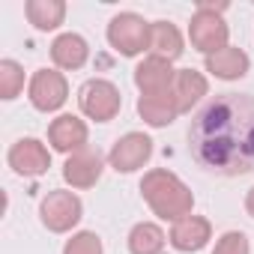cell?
<instances>
[{
  "label": "cell",
  "instance_id": "cell-5",
  "mask_svg": "<svg viewBox=\"0 0 254 254\" xmlns=\"http://www.w3.org/2000/svg\"><path fill=\"white\" fill-rule=\"evenodd\" d=\"M78 108L84 117H90L96 123H111L123 108V96H120L117 84H111L108 78H90L78 90Z\"/></svg>",
  "mask_w": 254,
  "mask_h": 254
},
{
  "label": "cell",
  "instance_id": "cell-2",
  "mask_svg": "<svg viewBox=\"0 0 254 254\" xmlns=\"http://www.w3.org/2000/svg\"><path fill=\"white\" fill-rule=\"evenodd\" d=\"M141 194H144L147 206L165 221H180V218L191 215V209H194L191 189L168 168L147 171L141 180Z\"/></svg>",
  "mask_w": 254,
  "mask_h": 254
},
{
  "label": "cell",
  "instance_id": "cell-17",
  "mask_svg": "<svg viewBox=\"0 0 254 254\" xmlns=\"http://www.w3.org/2000/svg\"><path fill=\"white\" fill-rule=\"evenodd\" d=\"M171 90H174V99L180 105V114H186L209 93V81L197 69H177V78H174Z\"/></svg>",
  "mask_w": 254,
  "mask_h": 254
},
{
  "label": "cell",
  "instance_id": "cell-1",
  "mask_svg": "<svg viewBox=\"0 0 254 254\" xmlns=\"http://www.w3.org/2000/svg\"><path fill=\"white\" fill-rule=\"evenodd\" d=\"M189 150L194 162L221 177L254 171V96H212L189 126Z\"/></svg>",
  "mask_w": 254,
  "mask_h": 254
},
{
  "label": "cell",
  "instance_id": "cell-11",
  "mask_svg": "<svg viewBox=\"0 0 254 254\" xmlns=\"http://www.w3.org/2000/svg\"><path fill=\"white\" fill-rule=\"evenodd\" d=\"M87 138H90L87 123L81 117H75V114H60L48 126V144H51V150L66 153V156L84 150L87 147Z\"/></svg>",
  "mask_w": 254,
  "mask_h": 254
},
{
  "label": "cell",
  "instance_id": "cell-23",
  "mask_svg": "<svg viewBox=\"0 0 254 254\" xmlns=\"http://www.w3.org/2000/svg\"><path fill=\"white\" fill-rule=\"evenodd\" d=\"M212 254H251V245H248V236L242 230H227L218 236Z\"/></svg>",
  "mask_w": 254,
  "mask_h": 254
},
{
  "label": "cell",
  "instance_id": "cell-8",
  "mask_svg": "<svg viewBox=\"0 0 254 254\" xmlns=\"http://www.w3.org/2000/svg\"><path fill=\"white\" fill-rule=\"evenodd\" d=\"M153 159V141L144 132H126L123 138L114 141L108 162L117 174H135Z\"/></svg>",
  "mask_w": 254,
  "mask_h": 254
},
{
  "label": "cell",
  "instance_id": "cell-21",
  "mask_svg": "<svg viewBox=\"0 0 254 254\" xmlns=\"http://www.w3.org/2000/svg\"><path fill=\"white\" fill-rule=\"evenodd\" d=\"M24 90V69L15 60H0V99L12 102Z\"/></svg>",
  "mask_w": 254,
  "mask_h": 254
},
{
  "label": "cell",
  "instance_id": "cell-15",
  "mask_svg": "<svg viewBox=\"0 0 254 254\" xmlns=\"http://www.w3.org/2000/svg\"><path fill=\"white\" fill-rule=\"evenodd\" d=\"M248 69H251V57L242 48H233V45L206 57V72L218 81H239V78L248 75Z\"/></svg>",
  "mask_w": 254,
  "mask_h": 254
},
{
  "label": "cell",
  "instance_id": "cell-13",
  "mask_svg": "<svg viewBox=\"0 0 254 254\" xmlns=\"http://www.w3.org/2000/svg\"><path fill=\"white\" fill-rule=\"evenodd\" d=\"M174 78H177V69L171 66V60H165L159 54L144 57L138 63V69H135V87L141 90V96L171 90L174 87Z\"/></svg>",
  "mask_w": 254,
  "mask_h": 254
},
{
  "label": "cell",
  "instance_id": "cell-20",
  "mask_svg": "<svg viewBox=\"0 0 254 254\" xmlns=\"http://www.w3.org/2000/svg\"><path fill=\"white\" fill-rule=\"evenodd\" d=\"M150 51L165 57V60H177L186 48H183V33L177 30V24L171 21H153V33H150Z\"/></svg>",
  "mask_w": 254,
  "mask_h": 254
},
{
  "label": "cell",
  "instance_id": "cell-22",
  "mask_svg": "<svg viewBox=\"0 0 254 254\" xmlns=\"http://www.w3.org/2000/svg\"><path fill=\"white\" fill-rule=\"evenodd\" d=\"M63 254H105V248L93 230H78V233H72V239H66Z\"/></svg>",
  "mask_w": 254,
  "mask_h": 254
},
{
  "label": "cell",
  "instance_id": "cell-4",
  "mask_svg": "<svg viewBox=\"0 0 254 254\" xmlns=\"http://www.w3.org/2000/svg\"><path fill=\"white\" fill-rule=\"evenodd\" d=\"M150 33H153V24L144 21L138 12H120L108 24V42L123 57L144 54L150 48Z\"/></svg>",
  "mask_w": 254,
  "mask_h": 254
},
{
  "label": "cell",
  "instance_id": "cell-3",
  "mask_svg": "<svg viewBox=\"0 0 254 254\" xmlns=\"http://www.w3.org/2000/svg\"><path fill=\"white\" fill-rule=\"evenodd\" d=\"M227 9V3H212V0H200L191 21H189V39L200 54H215L221 48H227L230 39V27L224 24L221 12Z\"/></svg>",
  "mask_w": 254,
  "mask_h": 254
},
{
  "label": "cell",
  "instance_id": "cell-12",
  "mask_svg": "<svg viewBox=\"0 0 254 254\" xmlns=\"http://www.w3.org/2000/svg\"><path fill=\"white\" fill-rule=\"evenodd\" d=\"M212 239V224L209 218L203 215H186L180 221H174L171 233H168V242L183 251V254H191V251H200L206 242Z\"/></svg>",
  "mask_w": 254,
  "mask_h": 254
},
{
  "label": "cell",
  "instance_id": "cell-16",
  "mask_svg": "<svg viewBox=\"0 0 254 254\" xmlns=\"http://www.w3.org/2000/svg\"><path fill=\"white\" fill-rule=\"evenodd\" d=\"M51 60H54L57 69L75 72L90 60V45H87V39L81 33H60L51 42Z\"/></svg>",
  "mask_w": 254,
  "mask_h": 254
},
{
  "label": "cell",
  "instance_id": "cell-24",
  "mask_svg": "<svg viewBox=\"0 0 254 254\" xmlns=\"http://www.w3.org/2000/svg\"><path fill=\"white\" fill-rule=\"evenodd\" d=\"M245 212L254 218V189H248V194H245Z\"/></svg>",
  "mask_w": 254,
  "mask_h": 254
},
{
  "label": "cell",
  "instance_id": "cell-7",
  "mask_svg": "<svg viewBox=\"0 0 254 254\" xmlns=\"http://www.w3.org/2000/svg\"><path fill=\"white\" fill-rule=\"evenodd\" d=\"M27 96H30V105L36 111L54 114L69 99V81L57 69H36L33 78H30V84H27Z\"/></svg>",
  "mask_w": 254,
  "mask_h": 254
},
{
  "label": "cell",
  "instance_id": "cell-6",
  "mask_svg": "<svg viewBox=\"0 0 254 254\" xmlns=\"http://www.w3.org/2000/svg\"><path fill=\"white\" fill-rule=\"evenodd\" d=\"M84 215V203L75 191L51 189L39 203V218L51 233H69Z\"/></svg>",
  "mask_w": 254,
  "mask_h": 254
},
{
  "label": "cell",
  "instance_id": "cell-9",
  "mask_svg": "<svg viewBox=\"0 0 254 254\" xmlns=\"http://www.w3.org/2000/svg\"><path fill=\"white\" fill-rule=\"evenodd\" d=\"M6 162L18 177H42L51 168V153L39 138H21L9 147Z\"/></svg>",
  "mask_w": 254,
  "mask_h": 254
},
{
  "label": "cell",
  "instance_id": "cell-18",
  "mask_svg": "<svg viewBox=\"0 0 254 254\" xmlns=\"http://www.w3.org/2000/svg\"><path fill=\"white\" fill-rule=\"evenodd\" d=\"M24 12H27V21H30L36 30L48 33V30H57V27L63 24V18H66V3H63V0H27Z\"/></svg>",
  "mask_w": 254,
  "mask_h": 254
},
{
  "label": "cell",
  "instance_id": "cell-19",
  "mask_svg": "<svg viewBox=\"0 0 254 254\" xmlns=\"http://www.w3.org/2000/svg\"><path fill=\"white\" fill-rule=\"evenodd\" d=\"M129 251L132 254H162L165 251V230L156 224V221H138L132 230H129Z\"/></svg>",
  "mask_w": 254,
  "mask_h": 254
},
{
  "label": "cell",
  "instance_id": "cell-14",
  "mask_svg": "<svg viewBox=\"0 0 254 254\" xmlns=\"http://www.w3.org/2000/svg\"><path fill=\"white\" fill-rule=\"evenodd\" d=\"M138 114H141V120L147 126H153V129H165V126H171L180 117V105L174 99V90L141 96L138 99Z\"/></svg>",
  "mask_w": 254,
  "mask_h": 254
},
{
  "label": "cell",
  "instance_id": "cell-10",
  "mask_svg": "<svg viewBox=\"0 0 254 254\" xmlns=\"http://www.w3.org/2000/svg\"><path fill=\"white\" fill-rule=\"evenodd\" d=\"M102 171H105V159L99 150H90V147L66 156L63 162V180L72 189H93L102 180Z\"/></svg>",
  "mask_w": 254,
  "mask_h": 254
}]
</instances>
